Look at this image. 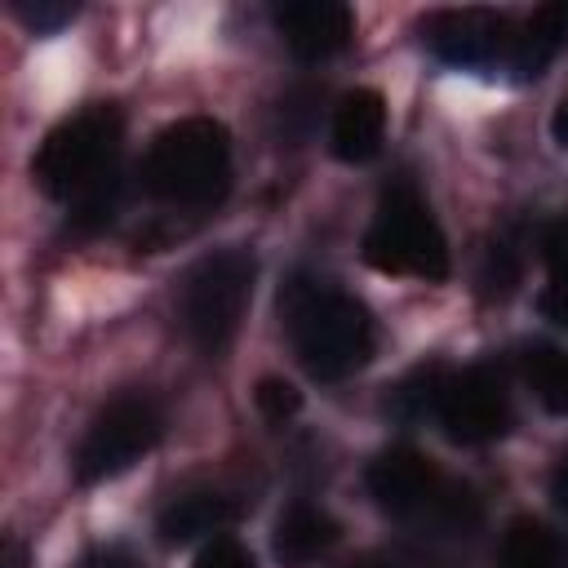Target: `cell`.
<instances>
[{"label":"cell","instance_id":"1","mask_svg":"<svg viewBox=\"0 0 568 568\" xmlns=\"http://www.w3.org/2000/svg\"><path fill=\"white\" fill-rule=\"evenodd\" d=\"M120 138L124 120L111 102H93L53 124L31 160V178L49 200L71 204L80 231L106 226L120 204Z\"/></svg>","mask_w":568,"mask_h":568},{"label":"cell","instance_id":"2","mask_svg":"<svg viewBox=\"0 0 568 568\" xmlns=\"http://www.w3.org/2000/svg\"><path fill=\"white\" fill-rule=\"evenodd\" d=\"M280 315L288 328L293 355L320 382H342L355 368H364L373 355L377 333H373L368 306L346 288H337L333 280H320L306 271L288 275V284L280 288Z\"/></svg>","mask_w":568,"mask_h":568},{"label":"cell","instance_id":"3","mask_svg":"<svg viewBox=\"0 0 568 568\" xmlns=\"http://www.w3.org/2000/svg\"><path fill=\"white\" fill-rule=\"evenodd\" d=\"M142 186L160 204L209 209L231 186V133L213 115H186L155 133L142 160Z\"/></svg>","mask_w":568,"mask_h":568},{"label":"cell","instance_id":"4","mask_svg":"<svg viewBox=\"0 0 568 568\" xmlns=\"http://www.w3.org/2000/svg\"><path fill=\"white\" fill-rule=\"evenodd\" d=\"M368 493L373 501L395 515V519H417V524H430L439 532H470L479 524V497L466 488V484H453L448 475H439V466L408 448V444H395L386 453H377L368 462Z\"/></svg>","mask_w":568,"mask_h":568},{"label":"cell","instance_id":"5","mask_svg":"<svg viewBox=\"0 0 568 568\" xmlns=\"http://www.w3.org/2000/svg\"><path fill=\"white\" fill-rule=\"evenodd\" d=\"M364 262L382 275H413V280H448V240L408 178H395L377 213L364 231Z\"/></svg>","mask_w":568,"mask_h":568},{"label":"cell","instance_id":"6","mask_svg":"<svg viewBox=\"0 0 568 568\" xmlns=\"http://www.w3.org/2000/svg\"><path fill=\"white\" fill-rule=\"evenodd\" d=\"M253 280H257V262L244 248L204 253L182 275V284H178V320H182L186 337L204 355H222L231 346V337L240 333L244 306L253 297Z\"/></svg>","mask_w":568,"mask_h":568},{"label":"cell","instance_id":"7","mask_svg":"<svg viewBox=\"0 0 568 568\" xmlns=\"http://www.w3.org/2000/svg\"><path fill=\"white\" fill-rule=\"evenodd\" d=\"M164 435V413L151 395L142 390H129L120 399H111L93 426L84 430L71 466H75V479L80 484H102V479H115L124 475L133 462H142Z\"/></svg>","mask_w":568,"mask_h":568},{"label":"cell","instance_id":"8","mask_svg":"<svg viewBox=\"0 0 568 568\" xmlns=\"http://www.w3.org/2000/svg\"><path fill=\"white\" fill-rule=\"evenodd\" d=\"M435 417L453 444H488L510 430V390L497 364H470L444 373L435 395Z\"/></svg>","mask_w":568,"mask_h":568},{"label":"cell","instance_id":"9","mask_svg":"<svg viewBox=\"0 0 568 568\" xmlns=\"http://www.w3.org/2000/svg\"><path fill=\"white\" fill-rule=\"evenodd\" d=\"M515 22L493 9H439L426 18L422 36L439 62L453 67H497L510 62L515 49Z\"/></svg>","mask_w":568,"mask_h":568},{"label":"cell","instance_id":"10","mask_svg":"<svg viewBox=\"0 0 568 568\" xmlns=\"http://www.w3.org/2000/svg\"><path fill=\"white\" fill-rule=\"evenodd\" d=\"M275 27L297 62H324L355 36V13L342 0H288L275 9Z\"/></svg>","mask_w":568,"mask_h":568},{"label":"cell","instance_id":"11","mask_svg":"<svg viewBox=\"0 0 568 568\" xmlns=\"http://www.w3.org/2000/svg\"><path fill=\"white\" fill-rule=\"evenodd\" d=\"M386 142V102L377 89H351L333 106L328 146L346 164H368Z\"/></svg>","mask_w":568,"mask_h":568},{"label":"cell","instance_id":"12","mask_svg":"<svg viewBox=\"0 0 568 568\" xmlns=\"http://www.w3.org/2000/svg\"><path fill=\"white\" fill-rule=\"evenodd\" d=\"M240 515H244V501L231 497V493H182L160 510L155 532L169 546H186V541H200V537H217Z\"/></svg>","mask_w":568,"mask_h":568},{"label":"cell","instance_id":"13","mask_svg":"<svg viewBox=\"0 0 568 568\" xmlns=\"http://www.w3.org/2000/svg\"><path fill=\"white\" fill-rule=\"evenodd\" d=\"M337 541V519L311 501H293L280 519H275V559L284 568H306L311 559H320L328 546Z\"/></svg>","mask_w":568,"mask_h":568},{"label":"cell","instance_id":"14","mask_svg":"<svg viewBox=\"0 0 568 568\" xmlns=\"http://www.w3.org/2000/svg\"><path fill=\"white\" fill-rule=\"evenodd\" d=\"M568 44V0H550L541 9L528 13V22L515 31V49H510V71L519 80H532L550 67V58Z\"/></svg>","mask_w":568,"mask_h":568},{"label":"cell","instance_id":"15","mask_svg":"<svg viewBox=\"0 0 568 568\" xmlns=\"http://www.w3.org/2000/svg\"><path fill=\"white\" fill-rule=\"evenodd\" d=\"M497 568H568V550L564 541L537 524V519H515L501 532V550H497Z\"/></svg>","mask_w":568,"mask_h":568},{"label":"cell","instance_id":"16","mask_svg":"<svg viewBox=\"0 0 568 568\" xmlns=\"http://www.w3.org/2000/svg\"><path fill=\"white\" fill-rule=\"evenodd\" d=\"M524 377H528L532 395L541 399V408L568 417V351H559V346H532L524 355Z\"/></svg>","mask_w":568,"mask_h":568},{"label":"cell","instance_id":"17","mask_svg":"<svg viewBox=\"0 0 568 568\" xmlns=\"http://www.w3.org/2000/svg\"><path fill=\"white\" fill-rule=\"evenodd\" d=\"M439 382H444V368H439V364L413 368V373L390 390V413H395V417H426V413H435Z\"/></svg>","mask_w":568,"mask_h":568},{"label":"cell","instance_id":"18","mask_svg":"<svg viewBox=\"0 0 568 568\" xmlns=\"http://www.w3.org/2000/svg\"><path fill=\"white\" fill-rule=\"evenodd\" d=\"M515 280H519V248H515L510 240H497V244L488 248V257H484L479 284H484L488 297H506V293L515 288Z\"/></svg>","mask_w":568,"mask_h":568},{"label":"cell","instance_id":"19","mask_svg":"<svg viewBox=\"0 0 568 568\" xmlns=\"http://www.w3.org/2000/svg\"><path fill=\"white\" fill-rule=\"evenodd\" d=\"M253 404H257V413L266 422H288L302 408V390L293 382H284V377H262L257 390H253Z\"/></svg>","mask_w":568,"mask_h":568},{"label":"cell","instance_id":"20","mask_svg":"<svg viewBox=\"0 0 568 568\" xmlns=\"http://www.w3.org/2000/svg\"><path fill=\"white\" fill-rule=\"evenodd\" d=\"M191 568H257V559H253V550H248L244 541H235V537H209Z\"/></svg>","mask_w":568,"mask_h":568},{"label":"cell","instance_id":"21","mask_svg":"<svg viewBox=\"0 0 568 568\" xmlns=\"http://www.w3.org/2000/svg\"><path fill=\"white\" fill-rule=\"evenodd\" d=\"M13 9L36 31H58L62 22L75 18V4H67V0H13Z\"/></svg>","mask_w":568,"mask_h":568},{"label":"cell","instance_id":"22","mask_svg":"<svg viewBox=\"0 0 568 568\" xmlns=\"http://www.w3.org/2000/svg\"><path fill=\"white\" fill-rule=\"evenodd\" d=\"M537 306H541L546 320H555V324L568 328V262L550 266V284L541 288V302Z\"/></svg>","mask_w":568,"mask_h":568},{"label":"cell","instance_id":"23","mask_svg":"<svg viewBox=\"0 0 568 568\" xmlns=\"http://www.w3.org/2000/svg\"><path fill=\"white\" fill-rule=\"evenodd\" d=\"M80 568H142V559H138L129 546L111 541V546H93V550L80 559Z\"/></svg>","mask_w":568,"mask_h":568},{"label":"cell","instance_id":"24","mask_svg":"<svg viewBox=\"0 0 568 568\" xmlns=\"http://www.w3.org/2000/svg\"><path fill=\"white\" fill-rule=\"evenodd\" d=\"M550 497H555V506L559 510H568V457L555 466V475H550Z\"/></svg>","mask_w":568,"mask_h":568},{"label":"cell","instance_id":"25","mask_svg":"<svg viewBox=\"0 0 568 568\" xmlns=\"http://www.w3.org/2000/svg\"><path fill=\"white\" fill-rule=\"evenodd\" d=\"M550 133H555V142L568 151V98L555 106V115H550Z\"/></svg>","mask_w":568,"mask_h":568},{"label":"cell","instance_id":"26","mask_svg":"<svg viewBox=\"0 0 568 568\" xmlns=\"http://www.w3.org/2000/svg\"><path fill=\"white\" fill-rule=\"evenodd\" d=\"M0 568H27V550L18 537H4V564Z\"/></svg>","mask_w":568,"mask_h":568},{"label":"cell","instance_id":"27","mask_svg":"<svg viewBox=\"0 0 568 568\" xmlns=\"http://www.w3.org/2000/svg\"><path fill=\"white\" fill-rule=\"evenodd\" d=\"M351 568H373V564H351Z\"/></svg>","mask_w":568,"mask_h":568}]
</instances>
